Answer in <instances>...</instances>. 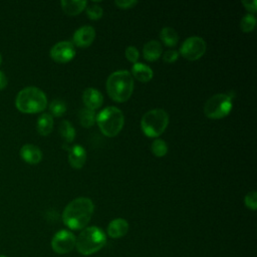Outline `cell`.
<instances>
[{
    "label": "cell",
    "mask_w": 257,
    "mask_h": 257,
    "mask_svg": "<svg viewBox=\"0 0 257 257\" xmlns=\"http://www.w3.org/2000/svg\"><path fill=\"white\" fill-rule=\"evenodd\" d=\"M169 124V114L163 108L148 110L141 119L143 133L149 138L160 137Z\"/></svg>",
    "instance_id": "6"
},
{
    "label": "cell",
    "mask_w": 257,
    "mask_h": 257,
    "mask_svg": "<svg viewBox=\"0 0 257 257\" xmlns=\"http://www.w3.org/2000/svg\"><path fill=\"white\" fill-rule=\"evenodd\" d=\"M160 38L165 45L173 47L179 41V34L174 28L166 26V27L162 28V30L160 32Z\"/></svg>",
    "instance_id": "20"
},
{
    "label": "cell",
    "mask_w": 257,
    "mask_h": 257,
    "mask_svg": "<svg viewBox=\"0 0 257 257\" xmlns=\"http://www.w3.org/2000/svg\"><path fill=\"white\" fill-rule=\"evenodd\" d=\"M95 38V29L90 25H84L75 30L72 37V43L74 46L87 47Z\"/></svg>",
    "instance_id": "11"
},
{
    "label": "cell",
    "mask_w": 257,
    "mask_h": 257,
    "mask_svg": "<svg viewBox=\"0 0 257 257\" xmlns=\"http://www.w3.org/2000/svg\"><path fill=\"white\" fill-rule=\"evenodd\" d=\"M21 158L28 164L35 165L42 160L41 150L32 144H26L20 149Z\"/></svg>",
    "instance_id": "15"
},
{
    "label": "cell",
    "mask_w": 257,
    "mask_h": 257,
    "mask_svg": "<svg viewBox=\"0 0 257 257\" xmlns=\"http://www.w3.org/2000/svg\"><path fill=\"white\" fill-rule=\"evenodd\" d=\"M244 203L245 206L252 211H255L257 209V193L255 190L247 193L244 198Z\"/></svg>",
    "instance_id": "27"
},
{
    "label": "cell",
    "mask_w": 257,
    "mask_h": 257,
    "mask_svg": "<svg viewBox=\"0 0 257 257\" xmlns=\"http://www.w3.org/2000/svg\"><path fill=\"white\" fill-rule=\"evenodd\" d=\"M242 4L246 8V10L249 11L250 14H254L257 11V1L256 0H244V1H242Z\"/></svg>",
    "instance_id": "31"
},
{
    "label": "cell",
    "mask_w": 257,
    "mask_h": 257,
    "mask_svg": "<svg viewBox=\"0 0 257 257\" xmlns=\"http://www.w3.org/2000/svg\"><path fill=\"white\" fill-rule=\"evenodd\" d=\"M128 231V223L123 218H116L111 220L106 228L107 235L113 239L123 237Z\"/></svg>",
    "instance_id": "13"
},
{
    "label": "cell",
    "mask_w": 257,
    "mask_h": 257,
    "mask_svg": "<svg viewBox=\"0 0 257 257\" xmlns=\"http://www.w3.org/2000/svg\"><path fill=\"white\" fill-rule=\"evenodd\" d=\"M114 4L118 8L127 9V8H132L133 6L138 4V1H136V0H115Z\"/></svg>",
    "instance_id": "30"
},
{
    "label": "cell",
    "mask_w": 257,
    "mask_h": 257,
    "mask_svg": "<svg viewBox=\"0 0 257 257\" xmlns=\"http://www.w3.org/2000/svg\"><path fill=\"white\" fill-rule=\"evenodd\" d=\"M85 12L86 15L89 19L91 20H97L99 18L102 17L103 14V9L101 8V6L97 5V4H90V5H86L85 7Z\"/></svg>",
    "instance_id": "26"
},
{
    "label": "cell",
    "mask_w": 257,
    "mask_h": 257,
    "mask_svg": "<svg viewBox=\"0 0 257 257\" xmlns=\"http://www.w3.org/2000/svg\"><path fill=\"white\" fill-rule=\"evenodd\" d=\"M1 62H2V58H1V55H0V64H1Z\"/></svg>",
    "instance_id": "33"
},
{
    "label": "cell",
    "mask_w": 257,
    "mask_h": 257,
    "mask_svg": "<svg viewBox=\"0 0 257 257\" xmlns=\"http://www.w3.org/2000/svg\"><path fill=\"white\" fill-rule=\"evenodd\" d=\"M76 237L68 230L56 232L51 239V248L57 254L69 253L75 247Z\"/></svg>",
    "instance_id": "9"
},
{
    "label": "cell",
    "mask_w": 257,
    "mask_h": 257,
    "mask_svg": "<svg viewBox=\"0 0 257 257\" xmlns=\"http://www.w3.org/2000/svg\"><path fill=\"white\" fill-rule=\"evenodd\" d=\"M53 128V117L50 113L44 112L42 113L36 123V130L39 135L41 136H47L52 132Z\"/></svg>",
    "instance_id": "19"
},
{
    "label": "cell",
    "mask_w": 257,
    "mask_h": 257,
    "mask_svg": "<svg viewBox=\"0 0 257 257\" xmlns=\"http://www.w3.org/2000/svg\"><path fill=\"white\" fill-rule=\"evenodd\" d=\"M95 121L105 137L112 138L121 131L124 123V116L118 107L107 106L97 113Z\"/></svg>",
    "instance_id": "5"
},
{
    "label": "cell",
    "mask_w": 257,
    "mask_h": 257,
    "mask_svg": "<svg viewBox=\"0 0 257 257\" xmlns=\"http://www.w3.org/2000/svg\"><path fill=\"white\" fill-rule=\"evenodd\" d=\"M163 48L161 42L158 40H150L145 43L143 47V54L148 61H156L162 55Z\"/></svg>",
    "instance_id": "17"
},
{
    "label": "cell",
    "mask_w": 257,
    "mask_h": 257,
    "mask_svg": "<svg viewBox=\"0 0 257 257\" xmlns=\"http://www.w3.org/2000/svg\"><path fill=\"white\" fill-rule=\"evenodd\" d=\"M49 54L54 61L65 63L74 57L75 47L70 41H59L51 47Z\"/></svg>",
    "instance_id": "10"
},
{
    "label": "cell",
    "mask_w": 257,
    "mask_h": 257,
    "mask_svg": "<svg viewBox=\"0 0 257 257\" xmlns=\"http://www.w3.org/2000/svg\"><path fill=\"white\" fill-rule=\"evenodd\" d=\"M59 134L65 144H70L75 138V130L68 120H62L59 123Z\"/></svg>",
    "instance_id": "22"
},
{
    "label": "cell",
    "mask_w": 257,
    "mask_h": 257,
    "mask_svg": "<svg viewBox=\"0 0 257 257\" xmlns=\"http://www.w3.org/2000/svg\"><path fill=\"white\" fill-rule=\"evenodd\" d=\"M67 109L66 103L65 101H63L62 99H53L50 103H49V111L51 115L54 116H61L65 113Z\"/></svg>",
    "instance_id": "23"
},
{
    "label": "cell",
    "mask_w": 257,
    "mask_h": 257,
    "mask_svg": "<svg viewBox=\"0 0 257 257\" xmlns=\"http://www.w3.org/2000/svg\"><path fill=\"white\" fill-rule=\"evenodd\" d=\"M206 41L200 36H190L181 45L179 54L188 60H197L206 52Z\"/></svg>",
    "instance_id": "8"
},
{
    "label": "cell",
    "mask_w": 257,
    "mask_h": 257,
    "mask_svg": "<svg viewBox=\"0 0 257 257\" xmlns=\"http://www.w3.org/2000/svg\"><path fill=\"white\" fill-rule=\"evenodd\" d=\"M82 101L86 108L95 110L101 106L103 96L98 89L94 87H87L82 93Z\"/></svg>",
    "instance_id": "12"
},
{
    "label": "cell",
    "mask_w": 257,
    "mask_h": 257,
    "mask_svg": "<svg viewBox=\"0 0 257 257\" xmlns=\"http://www.w3.org/2000/svg\"><path fill=\"white\" fill-rule=\"evenodd\" d=\"M94 211V205L89 198L78 197L70 201L63 210L62 221L72 230H80L87 226Z\"/></svg>",
    "instance_id": "1"
},
{
    "label": "cell",
    "mask_w": 257,
    "mask_h": 257,
    "mask_svg": "<svg viewBox=\"0 0 257 257\" xmlns=\"http://www.w3.org/2000/svg\"><path fill=\"white\" fill-rule=\"evenodd\" d=\"M106 91L116 102L126 101L134 90V77L131 72L120 69L112 72L106 79Z\"/></svg>",
    "instance_id": "2"
},
{
    "label": "cell",
    "mask_w": 257,
    "mask_h": 257,
    "mask_svg": "<svg viewBox=\"0 0 257 257\" xmlns=\"http://www.w3.org/2000/svg\"><path fill=\"white\" fill-rule=\"evenodd\" d=\"M256 26V17L254 14H246L241 18L240 21V28L243 32L249 33L251 32Z\"/></svg>",
    "instance_id": "24"
},
{
    "label": "cell",
    "mask_w": 257,
    "mask_h": 257,
    "mask_svg": "<svg viewBox=\"0 0 257 257\" xmlns=\"http://www.w3.org/2000/svg\"><path fill=\"white\" fill-rule=\"evenodd\" d=\"M15 104L21 112L36 113L45 109L47 106V98L40 88L27 86L17 93Z\"/></svg>",
    "instance_id": "3"
},
{
    "label": "cell",
    "mask_w": 257,
    "mask_h": 257,
    "mask_svg": "<svg viewBox=\"0 0 257 257\" xmlns=\"http://www.w3.org/2000/svg\"><path fill=\"white\" fill-rule=\"evenodd\" d=\"M105 233L96 226L85 227L76 238L75 247L82 255H91L98 252L105 244Z\"/></svg>",
    "instance_id": "4"
},
{
    "label": "cell",
    "mask_w": 257,
    "mask_h": 257,
    "mask_svg": "<svg viewBox=\"0 0 257 257\" xmlns=\"http://www.w3.org/2000/svg\"><path fill=\"white\" fill-rule=\"evenodd\" d=\"M151 150L156 157H164L168 153L167 143L162 139H156L151 146Z\"/></svg>",
    "instance_id": "25"
},
{
    "label": "cell",
    "mask_w": 257,
    "mask_h": 257,
    "mask_svg": "<svg viewBox=\"0 0 257 257\" xmlns=\"http://www.w3.org/2000/svg\"><path fill=\"white\" fill-rule=\"evenodd\" d=\"M232 106V98L228 93H217L205 102L204 113L209 118H223L230 113Z\"/></svg>",
    "instance_id": "7"
},
{
    "label": "cell",
    "mask_w": 257,
    "mask_h": 257,
    "mask_svg": "<svg viewBox=\"0 0 257 257\" xmlns=\"http://www.w3.org/2000/svg\"><path fill=\"white\" fill-rule=\"evenodd\" d=\"M0 257H8V256H5V255H0Z\"/></svg>",
    "instance_id": "34"
},
{
    "label": "cell",
    "mask_w": 257,
    "mask_h": 257,
    "mask_svg": "<svg viewBox=\"0 0 257 257\" xmlns=\"http://www.w3.org/2000/svg\"><path fill=\"white\" fill-rule=\"evenodd\" d=\"M6 84H7V77L4 74V72L0 70V90L3 89L6 86Z\"/></svg>",
    "instance_id": "32"
},
{
    "label": "cell",
    "mask_w": 257,
    "mask_h": 257,
    "mask_svg": "<svg viewBox=\"0 0 257 257\" xmlns=\"http://www.w3.org/2000/svg\"><path fill=\"white\" fill-rule=\"evenodd\" d=\"M68 162L70 166L76 170L81 169L86 162V152L83 147L74 145L70 147L68 154Z\"/></svg>",
    "instance_id": "14"
},
{
    "label": "cell",
    "mask_w": 257,
    "mask_h": 257,
    "mask_svg": "<svg viewBox=\"0 0 257 257\" xmlns=\"http://www.w3.org/2000/svg\"><path fill=\"white\" fill-rule=\"evenodd\" d=\"M131 74L141 82H148L153 78L154 71L149 65L142 62H136L132 66Z\"/></svg>",
    "instance_id": "16"
},
{
    "label": "cell",
    "mask_w": 257,
    "mask_h": 257,
    "mask_svg": "<svg viewBox=\"0 0 257 257\" xmlns=\"http://www.w3.org/2000/svg\"><path fill=\"white\" fill-rule=\"evenodd\" d=\"M60 5L65 14L75 16L85 9L87 2L84 0H62Z\"/></svg>",
    "instance_id": "18"
},
{
    "label": "cell",
    "mask_w": 257,
    "mask_h": 257,
    "mask_svg": "<svg viewBox=\"0 0 257 257\" xmlns=\"http://www.w3.org/2000/svg\"><path fill=\"white\" fill-rule=\"evenodd\" d=\"M179 57V51L175 49H168L164 54H163V60L167 63H173L175 62Z\"/></svg>",
    "instance_id": "29"
},
{
    "label": "cell",
    "mask_w": 257,
    "mask_h": 257,
    "mask_svg": "<svg viewBox=\"0 0 257 257\" xmlns=\"http://www.w3.org/2000/svg\"><path fill=\"white\" fill-rule=\"evenodd\" d=\"M124 55H125V57H126V59L128 61H131L133 63H136V62H138V59H139V56H140V52L137 49V47H135L133 45H128L125 48Z\"/></svg>",
    "instance_id": "28"
},
{
    "label": "cell",
    "mask_w": 257,
    "mask_h": 257,
    "mask_svg": "<svg viewBox=\"0 0 257 257\" xmlns=\"http://www.w3.org/2000/svg\"><path fill=\"white\" fill-rule=\"evenodd\" d=\"M78 119H79V123L83 127H90L95 123L96 113L92 109L83 107L78 112Z\"/></svg>",
    "instance_id": "21"
}]
</instances>
